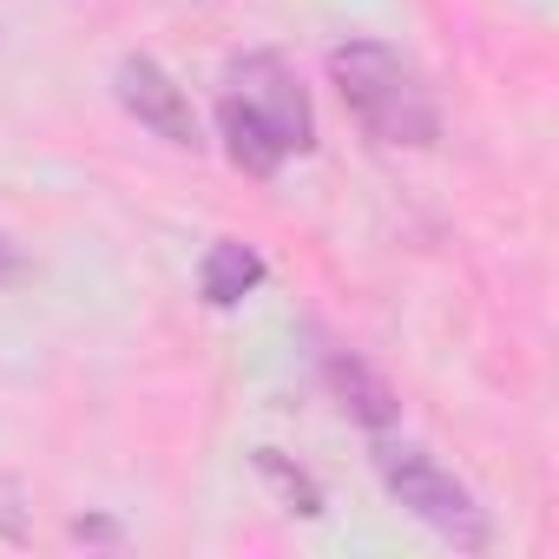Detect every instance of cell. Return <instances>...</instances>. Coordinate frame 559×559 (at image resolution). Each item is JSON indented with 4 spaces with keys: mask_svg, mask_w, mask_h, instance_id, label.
Returning <instances> with one entry per match:
<instances>
[{
    "mask_svg": "<svg viewBox=\"0 0 559 559\" xmlns=\"http://www.w3.org/2000/svg\"><path fill=\"white\" fill-rule=\"evenodd\" d=\"M0 533H8V539H27V526L14 520V480H0Z\"/></svg>",
    "mask_w": 559,
    "mask_h": 559,
    "instance_id": "obj_9",
    "label": "cell"
},
{
    "mask_svg": "<svg viewBox=\"0 0 559 559\" xmlns=\"http://www.w3.org/2000/svg\"><path fill=\"white\" fill-rule=\"evenodd\" d=\"M376 474H382V487L421 520V526H435L448 546H461V552H480L487 539H493V526H487V513H480V500L435 461V454H421V448H382L376 454Z\"/></svg>",
    "mask_w": 559,
    "mask_h": 559,
    "instance_id": "obj_3",
    "label": "cell"
},
{
    "mask_svg": "<svg viewBox=\"0 0 559 559\" xmlns=\"http://www.w3.org/2000/svg\"><path fill=\"white\" fill-rule=\"evenodd\" d=\"M330 389L343 395V408H349L362 428H395V415H402L395 389H389L362 356H330Z\"/></svg>",
    "mask_w": 559,
    "mask_h": 559,
    "instance_id": "obj_5",
    "label": "cell"
},
{
    "mask_svg": "<svg viewBox=\"0 0 559 559\" xmlns=\"http://www.w3.org/2000/svg\"><path fill=\"white\" fill-rule=\"evenodd\" d=\"M119 106L145 126V132H158L165 145H198V112H191V99H185V86L158 67V60H145V53H126L119 60Z\"/></svg>",
    "mask_w": 559,
    "mask_h": 559,
    "instance_id": "obj_4",
    "label": "cell"
},
{
    "mask_svg": "<svg viewBox=\"0 0 559 559\" xmlns=\"http://www.w3.org/2000/svg\"><path fill=\"white\" fill-rule=\"evenodd\" d=\"M217 126H224L230 158L250 178H270L290 152H310V139H317L310 99L276 53H250V60L230 67V93L217 106Z\"/></svg>",
    "mask_w": 559,
    "mask_h": 559,
    "instance_id": "obj_1",
    "label": "cell"
},
{
    "mask_svg": "<svg viewBox=\"0 0 559 559\" xmlns=\"http://www.w3.org/2000/svg\"><path fill=\"white\" fill-rule=\"evenodd\" d=\"M119 526L112 520H73V539H112Z\"/></svg>",
    "mask_w": 559,
    "mask_h": 559,
    "instance_id": "obj_10",
    "label": "cell"
},
{
    "mask_svg": "<svg viewBox=\"0 0 559 559\" xmlns=\"http://www.w3.org/2000/svg\"><path fill=\"white\" fill-rule=\"evenodd\" d=\"M257 284H263V257H257L250 243H237V237L211 243L204 276H198V290H204V304H211V310H237Z\"/></svg>",
    "mask_w": 559,
    "mask_h": 559,
    "instance_id": "obj_6",
    "label": "cell"
},
{
    "mask_svg": "<svg viewBox=\"0 0 559 559\" xmlns=\"http://www.w3.org/2000/svg\"><path fill=\"white\" fill-rule=\"evenodd\" d=\"M257 467H263V474H270L276 487H284L290 500H297V513H323V487H317V480H310L304 467H290L284 454H276V448H257Z\"/></svg>",
    "mask_w": 559,
    "mask_h": 559,
    "instance_id": "obj_7",
    "label": "cell"
},
{
    "mask_svg": "<svg viewBox=\"0 0 559 559\" xmlns=\"http://www.w3.org/2000/svg\"><path fill=\"white\" fill-rule=\"evenodd\" d=\"M21 276H27V250H21L14 237H0V290L21 284Z\"/></svg>",
    "mask_w": 559,
    "mask_h": 559,
    "instance_id": "obj_8",
    "label": "cell"
},
{
    "mask_svg": "<svg viewBox=\"0 0 559 559\" xmlns=\"http://www.w3.org/2000/svg\"><path fill=\"white\" fill-rule=\"evenodd\" d=\"M330 80L343 93V106L356 112V126L382 145H428L441 132V112L428 99V86L415 80V67L382 47V40H349L330 53Z\"/></svg>",
    "mask_w": 559,
    "mask_h": 559,
    "instance_id": "obj_2",
    "label": "cell"
}]
</instances>
